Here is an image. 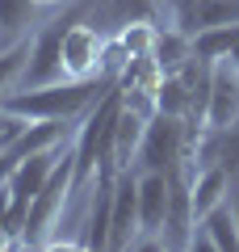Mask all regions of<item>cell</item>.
I'll return each mask as SVG.
<instances>
[{"mask_svg": "<svg viewBox=\"0 0 239 252\" xmlns=\"http://www.w3.org/2000/svg\"><path fill=\"white\" fill-rule=\"evenodd\" d=\"M114 89H118L114 76H89V80H71L67 76V80H55V84H38V89L13 93L4 101V109L30 118V122H38V118H84Z\"/></svg>", "mask_w": 239, "mask_h": 252, "instance_id": "1", "label": "cell"}, {"mask_svg": "<svg viewBox=\"0 0 239 252\" xmlns=\"http://www.w3.org/2000/svg\"><path fill=\"white\" fill-rule=\"evenodd\" d=\"M197 135H202V130H193V126H189V118L155 114V118L147 122V130H143L139 156H134L139 172H172L177 164L189 160Z\"/></svg>", "mask_w": 239, "mask_h": 252, "instance_id": "2", "label": "cell"}, {"mask_svg": "<svg viewBox=\"0 0 239 252\" xmlns=\"http://www.w3.org/2000/svg\"><path fill=\"white\" fill-rule=\"evenodd\" d=\"M89 13V0H76L63 17L46 21L38 30V38L30 42V63H26V76H21V89H38V84H55V80H67V67H63V38L76 21H84Z\"/></svg>", "mask_w": 239, "mask_h": 252, "instance_id": "3", "label": "cell"}, {"mask_svg": "<svg viewBox=\"0 0 239 252\" xmlns=\"http://www.w3.org/2000/svg\"><path fill=\"white\" fill-rule=\"evenodd\" d=\"M71 172H76V143H67V152L55 164L46 189L34 198V206H30L26 235H21L26 248H46V244H51V231L63 227V206H67V198H71Z\"/></svg>", "mask_w": 239, "mask_h": 252, "instance_id": "4", "label": "cell"}, {"mask_svg": "<svg viewBox=\"0 0 239 252\" xmlns=\"http://www.w3.org/2000/svg\"><path fill=\"white\" fill-rule=\"evenodd\" d=\"M239 122V67L231 59H218L210 67V101H206L202 130H231Z\"/></svg>", "mask_w": 239, "mask_h": 252, "instance_id": "5", "label": "cell"}, {"mask_svg": "<svg viewBox=\"0 0 239 252\" xmlns=\"http://www.w3.org/2000/svg\"><path fill=\"white\" fill-rule=\"evenodd\" d=\"M63 67H67L71 80H89V76H105V38L97 26L89 21H76L63 38Z\"/></svg>", "mask_w": 239, "mask_h": 252, "instance_id": "6", "label": "cell"}, {"mask_svg": "<svg viewBox=\"0 0 239 252\" xmlns=\"http://www.w3.org/2000/svg\"><path fill=\"white\" fill-rule=\"evenodd\" d=\"M139 244V172H118L114 181V215H109V248Z\"/></svg>", "mask_w": 239, "mask_h": 252, "instance_id": "7", "label": "cell"}, {"mask_svg": "<svg viewBox=\"0 0 239 252\" xmlns=\"http://www.w3.org/2000/svg\"><path fill=\"white\" fill-rule=\"evenodd\" d=\"M172 206L168 172H139V235H159Z\"/></svg>", "mask_w": 239, "mask_h": 252, "instance_id": "8", "label": "cell"}, {"mask_svg": "<svg viewBox=\"0 0 239 252\" xmlns=\"http://www.w3.org/2000/svg\"><path fill=\"white\" fill-rule=\"evenodd\" d=\"M193 248H210V252H239V223H235V206L222 202L197 223L193 231Z\"/></svg>", "mask_w": 239, "mask_h": 252, "instance_id": "9", "label": "cell"}, {"mask_svg": "<svg viewBox=\"0 0 239 252\" xmlns=\"http://www.w3.org/2000/svg\"><path fill=\"white\" fill-rule=\"evenodd\" d=\"M151 118H143L139 109H130L122 101V114H118V126H114V164L118 168H130L134 156H139V143H143V130H147Z\"/></svg>", "mask_w": 239, "mask_h": 252, "instance_id": "10", "label": "cell"}, {"mask_svg": "<svg viewBox=\"0 0 239 252\" xmlns=\"http://www.w3.org/2000/svg\"><path fill=\"white\" fill-rule=\"evenodd\" d=\"M239 21V0H193V9L185 17V34H202L214 26H235Z\"/></svg>", "mask_w": 239, "mask_h": 252, "instance_id": "11", "label": "cell"}, {"mask_svg": "<svg viewBox=\"0 0 239 252\" xmlns=\"http://www.w3.org/2000/svg\"><path fill=\"white\" fill-rule=\"evenodd\" d=\"M34 17H38V0H0V46L21 42Z\"/></svg>", "mask_w": 239, "mask_h": 252, "instance_id": "12", "label": "cell"}, {"mask_svg": "<svg viewBox=\"0 0 239 252\" xmlns=\"http://www.w3.org/2000/svg\"><path fill=\"white\" fill-rule=\"evenodd\" d=\"M26 63H30V38L13 46H0V105L13 97V84L26 76Z\"/></svg>", "mask_w": 239, "mask_h": 252, "instance_id": "13", "label": "cell"}, {"mask_svg": "<svg viewBox=\"0 0 239 252\" xmlns=\"http://www.w3.org/2000/svg\"><path fill=\"white\" fill-rule=\"evenodd\" d=\"M26 126H30V118H21V114H9V109L0 105V152L17 143V139L26 135Z\"/></svg>", "mask_w": 239, "mask_h": 252, "instance_id": "14", "label": "cell"}, {"mask_svg": "<svg viewBox=\"0 0 239 252\" xmlns=\"http://www.w3.org/2000/svg\"><path fill=\"white\" fill-rule=\"evenodd\" d=\"M13 223H9V185L0 189V248H13Z\"/></svg>", "mask_w": 239, "mask_h": 252, "instance_id": "15", "label": "cell"}, {"mask_svg": "<svg viewBox=\"0 0 239 252\" xmlns=\"http://www.w3.org/2000/svg\"><path fill=\"white\" fill-rule=\"evenodd\" d=\"M17 164H21V156L13 152V147H4V152H0V189L9 185V177L17 172Z\"/></svg>", "mask_w": 239, "mask_h": 252, "instance_id": "16", "label": "cell"}, {"mask_svg": "<svg viewBox=\"0 0 239 252\" xmlns=\"http://www.w3.org/2000/svg\"><path fill=\"white\" fill-rule=\"evenodd\" d=\"M231 206H235V223H239V193H235V202H231Z\"/></svg>", "mask_w": 239, "mask_h": 252, "instance_id": "17", "label": "cell"}, {"mask_svg": "<svg viewBox=\"0 0 239 252\" xmlns=\"http://www.w3.org/2000/svg\"><path fill=\"white\" fill-rule=\"evenodd\" d=\"M38 4H55V0H38Z\"/></svg>", "mask_w": 239, "mask_h": 252, "instance_id": "18", "label": "cell"}]
</instances>
